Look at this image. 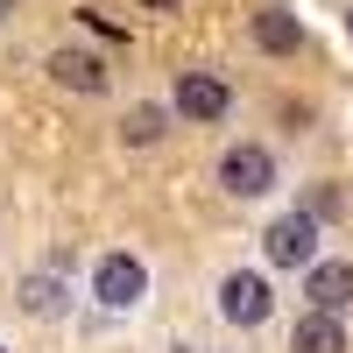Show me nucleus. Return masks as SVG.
I'll use <instances>...</instances> for the list:
<instances>
[{
	"label": "nucleus",
	"mask_w": 353,
	"mask_h": 353,
	"mask_svg": "<svg viewBox=\"0 0 353 353\" xmlns=\"http://www.w3.org/2000/svg\"><path fill=\"white\" fill-rule=\"evenodd\" d=\"M219 318H226V325H241V332L269 325V318H276V290H269V276L233 269V276L219 283Z\"/></svg>",
	"instance_id": "1"
},
{
	"label": "nucleus",
	"mask_w": 353,
	"mask_h": 353,
	"mask_svg": "<svg viewBox=\"0 0 353 353\" xmlns=\"http://www.w3.org/2000/svg\"><path fill=\"white\" fill-rule=\"evenodd\" d=\"M219 184L233 198H269L276 191V156L261 149V141H233V149L219 156Z\"/></svg>",
	"instance_id": "2"
},
{
	"label": "nucleus",
	"mask_w": 353,
	"mask_h": 353,
	"mask_svg": "<svg viewBox=\"0 0 353 353\" xmlns=\"http://www.w3.org/2000/svg\"><path fill=\"white\" fill-rule=\"evenodd\" d=\"M92 297L106 311H134L141 297H149V269H141L134 254H106L99 269H92Z\"/></svg>",
	"instance_id": "3"
},
{
	"label": "nucleus",
	"mask_w": 353,
	"mask_h": 353,
	"mask_svg": "<svg viewBox=\"0 0 353 353\" xmlns=\"http://www.w3.org/2000/svg\"><path fill=\"white\" fill-rule=\"evenodd\" d=\"M311 248H318V219L311 212H283L261 233V254H269L276 269H311Z\"/></svg>",
	"instance_id": "4"
},
{
	"label": "nucleus",
	"mask_w": 353,
	"mask_h": 353,
	"mask_svg": "<svg viewBox=\"0 0 353 353\" xmlns=\"http://www.w3.org/2000/svg\"><path fill=\"white\" fill-rule=\"evenodd\" d=\"M226 106H233L226 78H212V71H184L176 78V113H184V121H226Z\"/></svg>",
	"instance_id": "5"
},
{
	"label": "nucleus",
	"mask_w": 353,
	"mask_h": 353,
	"mask_svg": "<svg viewBox=\"0 0 353 353\" xmlns=\"http://www.w3.org/2000/svg\"><path fill=\"white\" fill-rule=\"evenodd\" d=\"M304 304L311 311H346L353 304V269L346 261H311L304 269Z\"/></svg>",
	"instance_id": "6"
},
{
	"label": "nucleus",
	"mask_w": 353,
	"mask_h": 353,
	"mask_svg": "<svg viewBox=\"0 0 353 353\" xmlns=\"http://www.w3.org/2000/svg\"><path fill=\"white\" fill-rule=\"evenodd\" d=\"M50 78L64 85V92H85V99L106 92V64H99L92 50H57V57H50Z\"/></svg>",
	"instance_id": "7"
},
{
	"label": "nucleus",
	"mask_w": 353,
	"mask_h": 353,
	"mask_svg": "<svg viewBox=\"0 0 353 353\" xmlns=\"http://www.w3.org/2000/svg\"><path fill=\"white\" fill-rule=\"evenodd\" d=\"M290 353H346V325L339 311H304L297 332H290Z\"/></svg>",
	"instance_id": "8"
},
{
	"label": "nucleus",
	"mask_w": 353,
	"mask_h": 353,
	"mask_svg": "<svg viewBox=\"0 0 353 353\" xmlns=\"http://www.w3.org/2000/svg\"><path fill=\"white\" fill-rule=\"evenodd\" d=\"M297 43H304V28H297V14H290V8H261V14H254V50L290 57Z\"/></svg>",
	"instance_id": "9"
},
{
	"label": "nucleus",
	"mask_w": 353,
	"mask_h": 353,
	"mask_svg": "<svg viewBox=\"0 0 353 353\" xmlns=\"http://www.w3.org/2000/svg\"><path fill=\"white\" fill-rule=\"evenodd\" d=\"M163 128H170V113H163V106H128V113H121V134L134 141V149L163 141Z\"/></svg>",
	"instance_id": "10"
},
{
	"label": "nucleus",
	"mask_w": 353,
	"mask_h": 353,
	"mask_svg": "<svg viewBox=\"0 0 353 353\" xmlns=\"http://www.w3.org/2000/svg\"><path fill=\"white\" fill-rule=\"evenodd\" d=\"M21 311L57 318V311H64V283H57V276H28V283H21Z\"/></svg>",
	"instance_id": "11"
},
{
	"label": "nucleus",
	"mask_w": 353,
	"mask_h": 353,
	"mask_svg": "<svg viewBox=\"0 0 353 353\" xmlns=\"http://www.w3.org/2000/svg\"><path fill=\"white\" fill-rule=\"evenodd\" d=\"M134 8H141V14H176L184 0H134Z\"/></svg>",
	"instance_id": "12"
},
{
	"label": "nucleus",
	"mask_w": 353,
	"mask_h": 353,
	"mask_svg": "<svg viewBox=\"0 0 353 353\" xmlns=\"http://www.w3.org/2000/svg\"><path fill=\"white\" fill-rule=\"evenodd\" d=\"M8 14H14V0H0V21H8Z\"/></svg>",
	"instance_id": "13"
},
{
	"label": "nucleus",
	"mask_w": 353,
	"mask_h": 353,
	"mask_svg": "<svg viewBox=\"0 0 353 353\" xmlns=\"http://www.w3.org/2000/svg\"><path fill=\"white\" fill-rule=\"evenodd\" d=\"M346 28H353V14H346Z\"/></svg>",
	"instance_id": "14"
},
{
	"label": "nucleus",
	"mask_w": 353,
	"mask_h": 353,
	"mask_svg": "<svg viewBox=\"0 0 353 353\" xmlns=\"http://www.w3.org/2000/svg\"><path fill=\"white\" fill-rule=\"evenodd\" d=\"M0 353H8V346H0Z\"/></svg>",
	"instance_id": "15"
}]
</instances>
